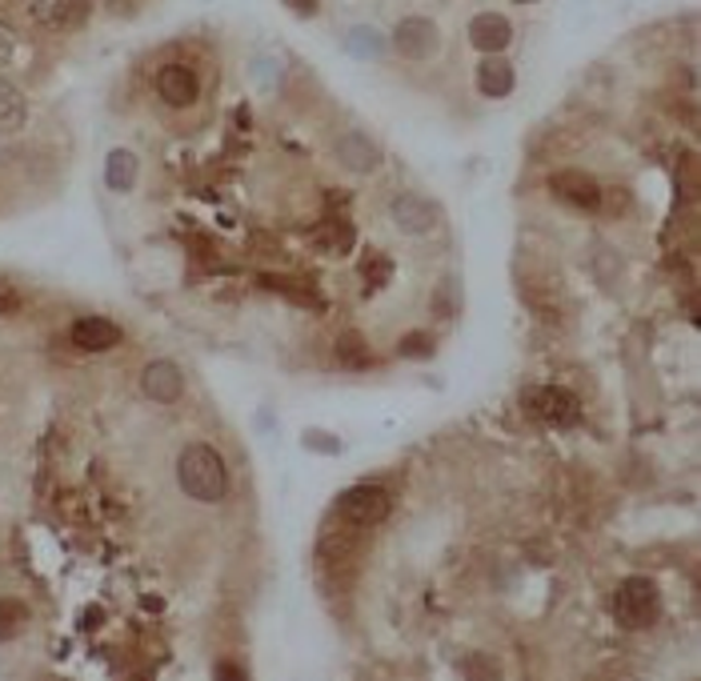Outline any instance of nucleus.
Instances as JSON below:
<instances>
[{
	"label": "nucleus",
	"mask_w": 701,
	"mask_h": 681,
	"mask_svg": "<svg viewBox=\"0 0 701 681\" xmlns=\"http://www.w3.org/2000/svg\"><path fill=\"white\" fill-rule=\"evenodd\" d=\"M177 481L192 502L217 505L229 497V469L213 445H189L177 457Z\"/></svg>",
	"instance_id": "1"
},
{
	"label": "nucleus",
	"mask_w": 701,
	"mask_h": 681,
	"mask_svg": "<svg viewBox=\"0 0 701 681\" xmlns=\"http://www.w3.org/2000/svg\"><path fill=\"white\" fill-rule=\"evenodd\" d=\"M610 609L622 630H650L653 621L662 617V593L650 578H625L613 590Z\"/></svg>",
	"instance_id": "2"
},
{
	"label": "nucleus",
	"mask_w": 701,
	"mask_h": 681,
	"mask_svg": "<svg viewBox=\"0 0 701 681\" xmlns=\"http://www.w3.org/2000/svg\"><path fill=\"white\" fill-rule=\"evenodd\" d=\"M522 409L525 417H534L541 425H561V429L581 417L574 393H565L561 386H529L522 393Z\"/></svg>",
	"instance_id": "3"
},
{
	"label": "nucleus",
	"mask_w": 701,
	"mask_h": 681,
	"mask_svg": "<svg viewBox=\"0 0 701 681\" xmlns=\"http://www.w3.org/2000/svg\"><path fill=\"white\" fill-rule=\"evenodd\" d=\"M389 509H393V497H389L381 485H353L337 497V517L349 521V526H358V529L385 521Z\"/></svg>",
	"instance_id": "4"
},
{
	"label": "nucleus",
	"mask_w": 701,
	"mask_h": 681,
	"mask_svg": "<svg viewBox=\"0 0 701 681\" xmlns=\"http://www.w3.org/2000/svg\"><path fill=\"white\" fill-rule=\"evenodd\" d=\"M21 9L45 33H73L89 21V0H21Z\"/></svg>",
	"instance_id": "5"
},
{
	"label": "nucleus",
	"mask_w": 701,
	"mask_h": 681,
	"mask_svg": "<svg viewBox=\"0 0 701 681\" xmlns=\"http://www.w3.org/2000/svg\"><path fill=\"white\" fill-rule=\"evenodd\" d=\"M549 193L565 201V205L581 209V213H598L605 205V189H601L598 180L589 177V173H577V168H561L549 177Z\"/></svg>",
	"instance_id": "6"
},
{
	"label": "nucleus",
	"mask_w": 701,
	"mask_h": 681,
	"mask_svg": "<svg viewBox=\"0 0 701 681\" xmlns=\"http://www.w3.org/2000/svg\"><path fill=\"white\" fill-rule=\"evenodd\" d=\"M393 45L409 61H429L437 52V45H441V33H437V25L429 16H405L393 33Z\"/></svg>",
	"instance_id": "7"
},
{
	"label": "nucleus",
	"mask_w": 701,
	"mask_h": 681,
	"mask_svg": "<svg viewBox=\"0 0 701 681\" xmlns=\"http://www.w3.org/2000/svg\"><path fill=\"white\" fill-rule=\"evenodd\" d=\"M393 220L397 229L409 232V237H421V232H434L441 225V209L421 193H401L393 201Z\"/></svg>",
	"instance_id": "8"
},
{
	"label": "nucleus",
	"mask_w": 701,
	"mask_h": 681,
	"mask_svg": "<svg viewBox=\"0 0 701 681\" xmlns=\"http://www.w3.org/2000/svg\"><path fill=\"white\" fill-rule=\"evenodd\" d=\"M140 393L157 405H173V401L185 393V377L173 361H149L145 374H140Z\"/></svg>",
	"instance_id": "9"
},
{
	"label": "nucleus",
	"mask_w": 701,
	"mask_h": 681,
	"mask_svg": "<svg viewBox=\"0 0 701 681\" xmlns=\"http://www.w3.org/2000/svg\"><path fill=\"white\" fill-rule=\"evenodd\" d=\"M157 97H161L168 109H189V104L201 97V80H197V73L185 65H165L157 73Z\"/></svg>",
	"instance_id": "10"
},
{
	"label": "nucleus",
	"mask_w": 701,
	"mask_h": 681,
	"mask_svg": "<svg viewBox=\"0 0 701 681\" xmlns=\"http://www.w3.org/2000/svg\"><path fill=\"white\" fill-rule=\"evenodd\" d=\"M73 345L80 353H109V349L121 345V329L109 317H80L73 325Z\"/></svg>",
	"instance_id": "11"
},
{
	"label": "nucleus",
	"mask_w": 701,
	"mask_h": 681,
	"mask_svg": "<svg viewBox=\"0 0 701 681\" xmlns=\"http://www.w3.org/2000/svg\"><path fill=\"white\" fill-rule=\"evenodd\" d=\"M337 161H341L345 168H353V173H373V168L381 165V149L365 137V133H345V137H337Z\"/></svg>",
	"instance_id": "12"
},
{
	"label": "nucleus",
	"mask_w": 701,
	"mask_h": 681,
	"mask_svg": "<svg viewBox=\"0 0 701 681\" xmlns=\"http://www.w3.org/2000/svg\"><path fill=\"white\" fill-rule=\"evenodd\" d=\"M470 40H473V49H481V52H501V49H510L513 28H510V21H505L501 13H481V16H473Z\"/></svg>",
	"instance_id": "13"
},
{
	"label": "nucleus",
	"mask_w": 701,
	"mask_h": 681,
	"mask_svg": "<svg viewBox=\"0 0 701 681\" xmlns=\"http://www.w3.org/2000/svg\"><path fill=\"white\" fill-rule=\"evenodd\" d=\"M513 85H517V73H513L510 61H501V56H489V61H481L477 65V89H481V97H493V101H501V97H510Z\"/></svg>",
	"instance_id": "14"
},
{
	"label": "nucleus",
	"mask_w": 701,
	"mask_h": 681,
	"mask_svg": "<svg viewBox=\"0 0 701 681\" xmlns=\"http://www.w3.org/2000/svg\"><path fill=\"white\" fill-rule=\"evenodd\" d=\"M28 121V104H25V92L16 89L13 80L0 77V137H13V133L25 129Z\"/></svg>",
	"instance_id": "15"
},
{
	"label": "nucleus",
	"mask_w": 701,
	"mask_h": 681,
	"mask_svg": "<svg viewBox=\"0 0 701 681\" xmlns=\"http://www.w3.org/2000/svg\"><path fill=\"white\" fill-rule=\"evenodd\" d=\"M104 180H109V189H116V193H128L133 180H137V156L128 153V149H113L109 161H104Z\"/></svg>",
	"instance_id": "16"
},
{
	"label": "nucleus",
	"mask_w": 701,
	"mask_h": 681,
	"mask_svg": "<svg viewBox=\"0 0 701 681\" xmlns=\"http://www.w3.org/2000/svg\"><path fill=\"white\" fill-rule=\"evenodd\" d=\"M28 621V609L21 602H0V642H9L16 633L25 630Z\"/></svg>",
	"instance_id": "17"
},
{
	"label": "nucleus",
	"mask_w": 701,
	"mask_h": 681,
	"mask_svg": "<svg viewBox=\"0 0 701 681\" xmlns=\"http://www.w3.org/2000/svg\"><path fill=\"white\" fill-rule=\"evenodd\" d=\"M389 273H393V265L385 257H377V253H370V261H365V277H370V285H385L389 281Z\"/></svg>",
	"instance_id": "18"
},
{
	"label": "nucleus",
	"mask_w": 701,
	"mask_h": 681,
	"mask_svg": "<svg viewBox=\"0 0 701 681\" xmlns=\"http://www.w3.org/2000/svg\"><path fill=\"white\" fill-rule=\"evenodd\" d=\"M13 56H16V33L0 21V68L13 65Z\"/></svg>",
	"instance_id": "19"
},
{
	"label": "nucleus",
	"mask_w": 701,
	"mask_h": 681,
	"mask_svg": "<svg viewBox=\"0 0 701 681\" xmlns=\"http://www.w3.org/2000/svg\"><path fill=\"white\" fill-rule=\"evenodd\" d=\"M21 313V293L9 281H0V317H13Z\"/></svg>",
	"instance_id": "20"
},
{
	"label": "nucleus",
	"mask_w": 701,
	"mask_h": 681,
	"mask_svg": "<svg viewBox=\"0 0 701 681\" xmlns=\"http://www.w3.org/2000/svg\"><path fill=\"white\" fill-rule=\"evenodd\" d=\"M429 349H434L429 337H409L405 345H401V353H405V357H429Z\"/></svg>",
	"instance_id": "21"
}]
</instances>
